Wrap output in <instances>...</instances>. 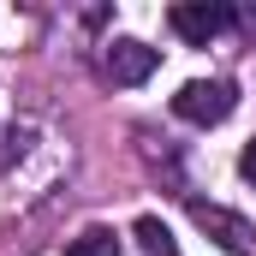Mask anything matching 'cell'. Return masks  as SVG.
Segmentation results:
<instances>
[{"mask_svg": "<svg viewBox=\"0 0 256 256\" xmlns=\"http://www.w3.org/2000/svg\"><path fill=\"white\" fill-rule=\"evenodd\" d=\"M238 24H244V30H256V6H244V12H238Z\"/></svg>", "mask_w": 256, "mask_h": 256, "instance_id": "obj_8", "label": "cell"}, {"mask_svg": "<svg viewBox=\"0 0 256 256\" xmlns=\"http://www.w3.org/2000/svg\"><path fill=\"white\" fill-rule=\"evenodd\" d=\"M167 24H173V36H185L191 48H208L220 30H232V24H238V12H232V6H220V0H179V6L167 12Z\"/></svg>", "mask_w": 256, "mask_h": 256, "instance_id": "obj_2", "label": "cell"}, {"mask_svg": "<svg viewBox=\"0 0 256 256\" xmlns=\"http://www.w3.org/2000/svg\"><path fill=\"white\" fill-rule=\"evenodd\" d=\"M155 60H161V54H155L149 42H137V36H114V42H108V78H114V84H143V78L155 72Z\"/></svg>", "mask_w": 256, "mask_h": 256, "instance_id": "obj_4", "label": "cell"}, {"mask_svg": "<svg viewBox=\"0 0 256 256\" xmlns=\"http://www.w3.org/2000/svg\"><path fill=\"white\" fill-rule=\"evenodd\" d=\"M60 256H120V232L114 226H84Z\"/></svg>", "mask_w": 256, "mask_h": 256, "instance_id": "obj_5", "label": "cell"}, {"mask_svg": "<svg viewBox=\"0 0 256 256\" xmlns=\"http://www.w3.org/2000/svg\"><path fill=\"white\" fill-rule=\"evenodd\" d=\"M131 232H137V244H143L149 256H179V244H173V232H167V220H155V214H143V220H137Z\"/></svg>", "mask_w": 256, "mask_h": 256, "instance_id": "obj_6", "label": "cell"}, {"mask_svg": "<svg viewBox=\"0 0 256 256\" xmlns=\"http://www.w3.org/2000/svg\"><path fill=\"white\" fill-rule=\"evenodd\" d=\"M232 108H238V84H232V78H191V84L173 96V114L191 120V126H220Z\"/></svg>", "mask_w": 256, "mask_h": 256, "instance_id": "obj_1", "label": "cell"}, {"mask_svg": "<svg viewBox=\"0 0 256 256\" xmlns=\"http://www.w3.org/2000/svg\"><path fill=\"white\" fill-rule=\"evenodd\" d=\"M238 173H244V179H250V185H256V143H250V149H244V155H238Z\"/></svg>", "mask_w": 256, "mask_h": 256, "instance_id": "obj_7", "label": "cell"}, {"mask_svg": "<svg viewBox=\"0 0 256 256\" xmlns=\"http://www.w3.org/2000/svg\"><path fill=\"white\" fill-rule=\"evenodd\" d=\"M191 220L220 244V250L232 256H256V226L244 220V214H232V208H220V202H196L191 196Z\"/></svg>", "mask_w": 256, "mask_h": 256, "instance_id": "obj_3", "label": "cell"}]
</instances>
